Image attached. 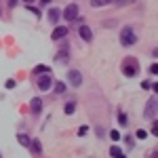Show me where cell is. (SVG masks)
I'll use <instances>...</instances> for the list:
<instances>
[{"label":"cell","mask_w":158,"mask_h":158,"mask_svg":"<svg viewBox=\"0 0 158 158\" xmlns=\"http://www.w3.org/2000/svg\"><path fill=\"white\" fill-rule=\"evenodd\" d=\"M156 108H158V99L154 95V97H150V101H148V106H146V118L156 120Z\"/></svg>","instance_id":"3957f363"},{"label":"cell","mask_w":158,"mask_h":158,"mask_svg":"<svg viewBox=\"0 0 158 158\" xmlns=\"http://www.w3.org/2000/svg\"><path fill=\"white\" fill-rule=\"evenodd\" d=\"M30 110H32V114H40V110H42V99L34 97L30 101Z\"/></svg>","instance_id":"9c48e42d"},{"label":"cell","mask_w":158,"mask_h":158,"mask_svg":"<svg viewBox=\"0 0 158 158\" xmlns=\"http://www.w3.org/2000/svg\"><path fill=\"white\" fill-rule=\"evenodd\" d=\"M112 0H91V6H95V9H99V6H106V4H110Z\"/></svg>","instance_id":"9a60e30c"},{"label":"cell","mask_w":158,"mask_h":158,"mask_svg":"<svg viewBox=\"0 0 158 158\" xmlns=\"http://www.w3.org/2000/svg\"><path fill=\"white\" fill-rule=\"evenodd\" d=\"M65 34H68V27H65V25H59V27L53 30L51 38H53V40H61V38H65Z\"/></svg>","instance_id":"ba28073f"},{"label":"cell","mask_w":158,"mask_h":158,"mask_svg":"<svg viewBox=\"0 0 158 158\" xmlns=\"http://www.w3.org/2000/svg\"><path fill=\"white\" fill-rule=\"evenodd\" d=\"M4 86H6V89H15V86H17V82H15L13 78H9V80L4 82Z\"/></svg>","instance_id":"ac0fdd59"},{"label":"cell","mask_w":158,"mask_h":158,"mask_svg":"<svg viewBox=\"0 0 158 158\" xmlns=\"http://www.w3.org/2000/svg\"><path fill=\"white\" fill-rule=\"evenodd\" d=\"M17 141H19V143H21L23 148H27V146H30V141H32V139H30V137H27L25 133H17Z\"/></svg>","instance_id":"8fae6325"},{"label":"cell","mask_w":158,"mask_h":158,"mask_svg":"<svg viewBox=\"0 0 158 158\" xmlns=\"http://www.w3.org/2000/svg\"><path fill=\"white\" fill-rule=\"evenodd\" d=\"M55 91H57V93H63V91H65V85H63V82H57V85H55Z\"/></svg>","instance_id":"d6986e66"},{"label":"cell","mask_w":158,"mask_h":158,"mask_svg":"<svg viewBox=\"0 0 158 158\" xmlns=\"http://www.w3.org/2000/svg\"><path fill=\"white\" fill-rule=\"evenodd\" d=\"M86 131H89V127H80L78 129V135H86Z\"/></svg>","instance_id":"cb8c5ba5"},{"label":"cell","mask_w":158,"mask_h":158,"mask_svg":"<svg viewBox=\"0 0 158 158\" xmlns=\"http://www.w3.org/2000/svg\"><path fill=\"white\" fill-rule=\"evenodd\" d=\"M30 148H32V152H34V154H40V152H42V143H40L38 139L30 141Z\"/></svg>","instance_id":"7c38bea8"},{"label":"cell","mask_w":158,"mask_h":158,"mask_svg":"<svg viewBox=\"0 0 158 158\" xmlns=\"http://www.w3.org/2000/svg\"><path fill=\"white\" fill-rule=\"evenodd\" d=\"M141 89H143V91H148V89H152V82H148V80H146V82H141Z\"/></svg>","instance_id":"603a6c76"},{"label":"cell","mask_w":158,"mask_h":158,"mask_svg":"<svg viewBox=\"0 0 158 158\" xmlns=\"http://www.w3.org/2000/svg\"><path fill=\"white\" fill-rule=\"evenodd\" d=\"M110 137L116 141V139H120V133H118V131H112V133H110Z\"/></svg>","instance_id":"7402d4cb"},{"label":"cell","mask_w":158,"mask_h":158,"mask_svg":"<svg viewBox=\"0 0 158 158\" xmlns=\"http://www.w3.org/2000/svg\"><path fill=\"white\" fill-rule=\"evenodd\" d=\"M110 154H112L114 158H127L124 154H122V150H120V148H116V146H114L112 150H110Z\"/></svg>","instance_id":"4fadbf2b"},{"label":"cell","mask_w":158,"mask_h":158,"mask_svg":"<svg viewBox=\"0 0 158 158\" xmlns=\"http://www.w3.org/2000/svg\"><path fill=\"white\" fill-rule=\"evenodd\" d=\"M38 89L40 91H51L53 89V78H51L49 74H44V76L38 78Z\"/></svg>","instance_id":"5b68a950"},{"label":"cell","mask_w":158,"mask_h":158,"mask_svg":"<svg viewBox=\"0 0 158 158\" xmlns=\"http://www.w3.org/2000/svg\"><path fill=\"white\" fill-rule=\"evenodd\" d=\"M74 110H76V103H74V101L65 103V114H74Z\"/></svg>","instance_id":"2e32d148"},{"label":"cell","mask_w":158,"mask_h":158,"mask_svg":"<svg viewBox=\"0 0 158 158\" xmlns=\"http://www.w3.org/2000/svg\"><path fill=\"white\" fill-rule=\"evenodd\" d=\"M68 80H70L72 86H80L82 85V74L78 72V70H70L68 72Z\"/></svg>","instance_id":"8992f818"},{"label":"cell","mask_w":158,"mask_h":158,"mask_svg":"<svg viewBox=\"0 0 158 158\" xmlns=\"http://www.w3.org/2000/svg\"><path fill=\"white\" fill-rule=\"evenodd\" d=\"M135 137H137V139H146V137H148V133L143 131V129H139V131L135 133Z\"/></svg>","instance_id":"e0dca14e"},{"label":"cell","mask_w":158,"mask_h":158,"mask_svg":"<svg viewBox=\"0 0 158 158\" xmlns=\"http://www.w3.org/2000/svg\"><path fill=\"white\" fill-rule=\"evenodd\" d=\"M49 72H51L49 65H36L34 68V74H49Z\"/></svg>","instance_id":"5bb4252c"},{"label":"cell","mask_w":158,"mask_h":158,"mask_svg":"<svg viewBox=\"0 0 158 158\" xmlns=\"http://www.w3.org/2000/svg\"><path fill=\"white\" fill-rule=\"evenodd\" d=\"M137 72H139V63H137V59L129 57V59L122 61V74H124V76L133 78V76H137Z\"/></svg>","instance_id":"6da1fadb"},{"label":"cell","mask_w":158,"mask_h":158,"mask_svg":"<svg viewBox=\"0 0 158 158\" xmlns=\"http://www.w3.org/2000/svg\"><path fill=\"white\" fill-rule=\"evenodd\" d=\"M137 42V36H135L133 27H122L120 32V44L122 47H131V44H135Z\"/></svg>","instance_id":"7a4b0ae2"},{"label":"cell","mask_w":158,"mask_h":158,"mask_svg":"<svg viewBox=\"0 0 158 158\" xmlns=\"http://www.w3.org/2000/svg\"><path fill=\"white\" fill-rule=\"evenodd\" d=\"M17 2H19V0H9V6H15Z\"/></svg>","instance_id":"d4e9b609"},{"label":"cell","mask_w":158,"mask_h":158,"mask_svg":"<svg viewBox=\"0 0 158 158\" xmlns=\"http://www.w3.org/2000/svg\"><path fill=\"white\" fill-rule=\"evenodd\" d=\"M23 2H25V4H32V2H34V0H23Z\"/></svg>","instance_id":"4316f807"},{"label":"cell","mask_w":158,"mask_h":158,"mask_svg":"<svg viewBox=\"0 0 158 158\" xmlns=\"http://www.w3.org/2000/svg\"><path fill=\"white\" fill-rule=\"evenodd\" d=\"M59 15H61L59 9H51V11H49V21L57 23V21H59Z\"/></svg>","instance_id":"30bf717a"},{"label":"cell","mask_w":158,"mask_h":158,"mask_svg":"<svg viewBox=\"0 0 158 158\" xmlns=\"http://www.w3.org/2000/svg\"><path fill=\"white\" fill-rule=\"evenodd\" d=\"M135 0H116V4L118 6H124V4H133Z\"/></svg>","instance_id":"ffe728a7"},{"label":"cell","mask_w":158,"mask_h":158,"mask_svg":"<svg viewBox=\"0 0 158 158\" xmlns=\"http://www.w3.org/2000/svg\"><path fill=\"white\" fill-rule=\"evenodd\" d=\"M78 13H80V9H78V4H68L65 9H63V19H68V21H74L76 17H78Z\"/></svg>","instance_id":"277c9868"},{"label":"cell","mask_w":158,"mask_h":158,"mask_svg":"<svg viewBox=\"0 0 158 158\" xmlns=\"http://www.w3.org/2000/svg\"><path fill=\"white\" fill-rule=\"evenodd\" d=\"M78 34H80V38H82L85 42H91V40H93V32H91V27H89V25H80Z\"/></svg>","instance_id":"52a82bcc"},{"label":"cell","mask_w":158,"mask_h":158,"mask_svg":"<svg viewBox=\"0 0 158 158\" xmlns=\"http://www.w3.org/2000/svg\"><path fill=\"white\" fill-rule=\"evenodd\" d=\"M40 2H42V4H49V2H51V0H40Z\"/></svg>","instance_id":"484cf974"},{"label":"cell","mask_w":158,"mask_h":158,"mask_svg":"<svg viewBox=\"0 0 158 158\" xmlns=\"http://www.w3.org/2000/svg\"><path fill=\"white\" fill-rule=\"evenodd\" d=\"M118 122H120L122 127H124V124H127V116H124V114H122V112H120V114H118Z\"/></svg>","instance_id":"44dd1931"}]
</instances>
